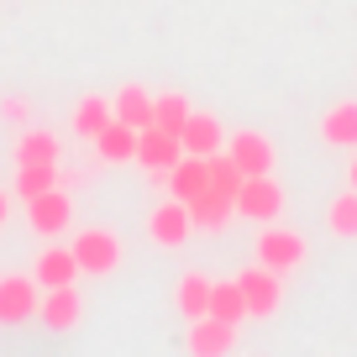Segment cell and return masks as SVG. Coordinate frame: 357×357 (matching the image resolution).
Masks as SVG:
<instances>
[{
	"instance_id": "obj_27",
	"label": "cell",
	"mask_w": 357,
	"mask_h": 357,
	"mask_svg": "<svg viewBox=\"0 0 357 357\" xmlns=\"http://www.w3.org/2000/svg\"><path fill=\"white\" fill-rule=\"evenodd\" d=\"M6 215H11V195L0 190V226H6Z\"/></svg>"
},
{
	"instance_id": "obj_26",
	"label": "cell",
	"mask_w": 357,
	"mask_h": 357,
	"mask_svg": "<svg viewBox=\"0 0 357 357\" xmlns=\"http://www.w3.org/2000/svg\"><path fill=\"white\" fill-rule=\"evenodd\" d=\"M242 168H236V158L231 153H211V190L215 195H226V200H236V190H242Z\"/></svg>"
},
{
	"instance_id": "obj_23",
	"label": "cell",
	"mask_w": 357,
	"mask_h": 357,
	"mask_svg": "<svg viewBox=\"0 0 357 357\" xmlns=\"http://www.w3.org/2000/svg\"><path fill=\"white\" fill-rule=\"evenodd\" d=\"M205 315H215V321H231V326H242L247 321V300H242V284H215L211 289V310Z\"/></svg>"
},
{
	"instance_id": "obj_19",
	"label": "cell",
	"mask_w": 357,
	"mask_h": 357,
	"mask_svg": "<svg viewBox=\"0 0 357 357\" xmlns=\"http://www.w3.org/2000/svg\"><path fill=\"white\" fill-rule=\"evenodd\" d=\"M53 184H63V163H22L16 168V195H22V200L53 190Z\"/></svg>"
},
{
	"instance_id": "obj_14",
	"label": "cell",
	"mask_w": 357,
	"mask_h": 357,
	"mask_svg": "<svg viewBox=\"0 0 357 357\" xmlns=\"http://www.w3.org/2000/svg\"><path fill=\"white\" fill-rule=\"evenodd\" d=\"M32 279L43 284V289H58V284H74L79 279V257L74 247H43V257H37Z\"/></svg>"
},
{
	"instance_id": "obj_21",
	"label": "cell",
	"mask_w": 357,
	"mask_h": 357,
	"mask_svg": "<svg viewBox=\"0 0 357 357\" xmlns=\"http://www.w3.org/2000/svg\"><path fill=\"white\" fill-rule=\"evenodd\" d=\"M16 163H63V142L53 132H26L16 142Z\"/></svg>"
},
{
	"instance_id": "obj_3",
	"label": "cell",
	"mask_w": 357,
	"mask_h": 357,
	"mask_svg": "<svg viewBox=\"0 0 357 357\" xmlns=\"http://www.w3.org/2000/svg\"><path fill=\"white\" fill-rule=\"evenodd\" d=\"M252 247H257V263L273 268V273H289V268L305 263V236L300 231H284V226H268L263 221V231H257Z\"/></svg>"
},
{
	"instance_id": "obj_9",
	"label": "cell",
	"mask_w": 357,
	"mask_h": 357,
	"mask_svg": "<svg viewBox=\"0 0 357 357\" xmlns=\"http://www.w3.org/2000/svg\"><path fill=\"white\" fill-rule=\"evenodd\" d=\"M184 342H190L195 357H221V352H231V347H236V326L231 321H215V315H195Z\"/></svg>"
},
{
	"instance_id": "obj_17",
	"label": "cell",
	"mask_w": 357,
	"mask_h": 357,
	"mask_svg": "<svg viewBox=\"0 0 357 357\" xmlns=\"http://www.w3.org/2000/svg\"><path fill=\"white\" fill-rule=\"evenodd\" d=\"M321 137L331 147H357V100H342L321 116Z\"/></svg>"
},
{
	"instance_id": "obj_22",
	"label": "cell",
	"mask_w": 357,
	"mask_h": 357,
	"mask_svg": "<svg viewBox=\"0 0 357 357\" xmlns=\"http://www.w3.org/2000/svg\"><path fill=\"white\" fill-rule=\"evenodd\" d=\"M211 289L215 284L205 279V273H184V279H178V310H184V321H195V315L211 310Z\"/></svg>"
},
{
	"instance_id": "obj_7",
	"label": "cell",
	"mask_w": 357,
	"mask_h": 357,
	"mask_svg": "<svg viewBox=\"0 0 357 357\" xmlns=\"http://www.w3.org/2000/svg\"><path fill=\"white\" fill-rule=\"evenodd\" d=\"M79 315H84V305H79L74 284H58V289H47L43 300H37V321H43L53 336H68L79 326Z\"/></svg>"
},
{
	"instance_id": "obj_4",
	"label": "cell",
	"mask_w": 357,
	"mask_h": 357,
	"mask_svg": "<svg viewBox=\"0 0 357 357\" xmlns=\"http://www.w3.org/2000/svg\"><path fill=\"white\" fill-rule=\"evenodd\" d=\"M236 284H242V300H247V315H257V321H268V315H279L284 305V284L273 268L252 263L247 273H236Z\"/></svg>"
},
{
	"instance_id": "obj_25",
	"label": "cell",
	"mask_w": 357,
	"mask_h": 357,
	"mask_svg": "<svg viewBox=\"0 0 357 357\" xmlns=\"http://www.w3.org/2000/svg\"><path fill=\"white\" fill-rule=\"evenodd\" d=\"M195 105L184 100V95H153V126H163V132H184V121H190Z\"/></svg>"
},
{
	"instance_id": "obj_12",
	"label": "cell",
	"mask_w": 357,
	"mask_h": 357,
	"mask_svg": "<svg viewBox=\"0 0 357 357\" xmlns=\"http://www.w3.org/2000/svg\"><path fill=\"white\" fill-rule=\"evenodd\" d=\"M226 153L236 158V168H242V174H273V158H279L263 132H236L231 142H226Z\"/></svg>"
},
{
	"instance_id": "obj_16",
	"label": "cell",
	"mask_w": 357,
	"mask_h": 357,
	"mask_svg": "<svg viewBox=\"0 0 357 357\" xmlns=\"http://www.w3.org/2000/svg\"><path fill=\"white\" fill-rule=\"evenodd\" d=\"M178 142H184V153H200V158L221 153V121H215V116H205V111H190V121H184Z\"/></svg>"
},
{
	"instance_id": "obj_8",
	"label": "cell",
	"mask_w": 357,
	"mask_h": 357,
	"mask_svg": "<svg viewBox=\"0 0 357 357\" xmlns=\"http://www.w3.org/2000/svg\"><path fill=\"white\" fill-rule=\"evenodd\" d=\"M43 284L37 279H22V273H11V279H0V326H22L37 315V300H43Z\"/></svg>"
},
{
	"instance_id": "obj_6",
	"label": "cell",
	"mask_w": 357,
	"mask_h": 357,
	"mask_svg": "<svg viewBox=\"0 0 357 357\" xmlns=\"http://www.w3.org/2000/svg\"><path fill=\"white\" fill-rule=\"evenodd\" d=\"M178 158H184V142H178L174 132H163V126H142V132H137V163L153 178H168V168H174Z\"/></svg>"
},
{
	"instance_id": "obj_13",
	"label": "cell",
	"mask_w": 357,
	"mask_h": 357,
	"mask_svg": "<svg viewBox=\"0 0 357 357\" xmlns=\"http://www.w3.org/2000/svg\"><path fill=\"white\" fill-rule=\"evenodd\" d=\"M95 153L105 158V163H137V126L126 121H105L100 132H95Z\"/></svg>"
},
{
	"instance_id": "obj_5",
	"label": "cell",
	"mask_w": 357,
	"mask_h": 357,
	"mask_svg": "<svg viewBox=\"0 0 357 357\" xmlns=\"http://www.w3.org/2000/svg\"><path fill=\"white\" fill-rule=\"evenodd\" d=\"M26 221H32L37 236H63L68 221H74V200L63 195V184H53V190L32 195V200H26Z\"/></svg>"
},
{
	"instance_id": "obj_15",
	"label": "cell",
	"mask_w": 357,
	"mask_h": 357,
	"mask_svg": "<svg viewBox=\"0 0 357 357\" xmlns=\"http://www.w3.org/2000/svg\"><path fill=\"white\" fill-rule=\"evenodd\" d=\"M231 215H236V200H226V195H215V190H205V195H195V200H190L195 231H226Z\"/></svg>"
},
{
	"instance_id": "obj_24",
	"label": "cell",
	"mask_w": 357,
	"mask_h": 357,
	"mask_svg": "<svg viewBox=\"0 0 357 357\" xmlns=\"http://www.w3.org/2000/svg\"><path fill=\"white\" fill-rule=\"evenodd\" d=\"M111 116H116L111 100H100V95H84V100L74 105V137H89V142H95V132H100Z\"/></svg>"
},
{
	"instance_id": "obj_11",
	"label": "cell",
	"mask_w": 357,
	"mask_h": 357,
	"mask_svg": "<svg viewBox=\"0 0 357 357\" xmlns=\"http://www.w3.org/2000/svg\"><path fill=\"white\" fill-rule=\"evenodd\" d=\"M205 190H211V158L184 153L174 168H168V195H174V200H184V205H190L195 195H205Z\"/></svg>"
},
{
	"instance_id": "obj_1",
	"label": "cell",
	"mask_w": 357,
	"mask_h": 357,
	"mask_svg": "<svg viewBox=\"0 0 357 357\" xmlns=\"http://www.w3.org/2000/svg\"><path fill=\"white\" fill-rule=\"evenodd\" d=\"M236 215H247V221H279L284 215V190L273 174H247L242 190H236Z\"/></svg>"
},
{
	"instance_id": "obj_28",
	"label": "cell",
	"mask_w": 357,
	"mask_h": 357,
	"mask_svg": "<svg viewBox=\"0 0 357 357\" xmlns=\"http://www.w3.org/2000/svg\"><path fill=\"white\" fill-rule=\"evenodd\" d=\"M352 190H357V158H352Z\"/></svg>"
},
{
	"instance_id": "obj_10",
	"label": "cell",
	"mask_w": 357,
	"mask_h": 357,
	"mask_svg": "<svg viewBox=\"0 0 357 357\" xmlns=\"http://www.w3.org/2000/svg\"><path fill=\"white\" fill-rule=\"evenodd\" d=\"M190 231H195V221H190V205H184V200L158 205L153 221H147V236H153L158 247H184V242H190Z\"/></svg>"
},
{
	"instance_id": "obj_2",
	"label": "cell",
	"mask_w": 357,
	"mask_h": 357,
	"mask_svg": "<svg viewBox=\"0 0 357 357\" xmlns=\"http://www.w3.org/2000/svg\"><path fill=\"white\" fill-rule=\"evenodd\" d=\"M74 257H79V273L105 279V273H116V263H121V236L105 231V226H84V231L74 236Z\"/></svg>"
},
{
	"instance_id": "obj_18",
	"label": "cell",
	"mask_w": 357,
	"mask_h": 357,
	"mask_svg": "<svg viewBox=\"0 0 357 357\" xmlns=\"http://www.w3.org/2000/svg\"><path fill=\"white\" fill-rule=\"evenodd\" d=\"M111 111H116V121H126V126H137V132H142V126H153V95H147V89H137V84H126L121 95L111 100Z\"/></svg>"
},
{
	"instance_id": "obj_20",
	"label": "cell",
	"mask_w": 357,
	"mask_h": 357,
	"mask_svg": "<svg viewBox=\"0 0 357 357\" xmlns=\"http://www.w3.org/2000/svg\"><path fill=\"white\" fill-rule=\"evenodd\" d=\"M326 231L342 236V242H357V190L336 195V200L326 205Z\"/></svg>"
}]
</instances>
